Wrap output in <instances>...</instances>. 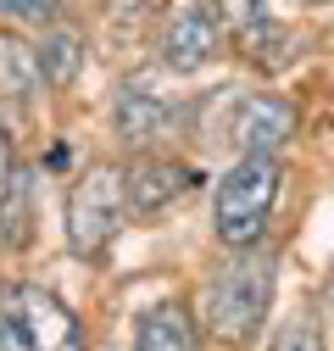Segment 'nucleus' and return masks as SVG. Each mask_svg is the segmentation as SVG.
Returning <instances> with one entry per match:
<instances>
[{
  "instance_id": "17",
  "label": "nucleus",
  "mask_w": 334,
  "mask_h": 351,
  "mask_svg": "<svg viewBox=\"0 0 334 351\" xmlns=\"http://www.w3.org/2000/svg\"><path fill=\"white\" fill-rule=\"evenodd\" d=\"M17 179H23V167H17V151H12V134L0 128V206H6V195L17 190Z\"/></svg>"
},
{
  "instance_id": "15",
  "label": "nucleus",
  "mask_w": 334,
  "mask_h": 351,
  "mask_svg": "<svg viewBox=\"0 0 334 351\" xmlns=\"http://www.w3.org/2000/svg\"><path fill=\"white\" fill-rule=\"evenodd\" d=\"M212 17L229 23V28H245V23L268 17V0H212Z\"/></svg>"
},
{
  "instance_id": "14",
  "label": "nucleus",
  "mask_w": 334,
  "mask_h": 351,
  "mask_svg": "<svg viewBox=\"0 0 334 351\" xmlns=\"http://www.w3.org/2000/svg\"><path fill=\"white\" fill-rule=\"evenodd\" d=\"M268 351H329V340H323V324L296 318V324H284V329L273 335V346H268Z\"/></svg>"
},
{
  "instance_id": "10",
  "label": "nucleus",
  "mask_w": 334,
  "mask_h": 351,
  "mask_svg": "<svg viewBox=\"0 0 334 351\" xmlns=\"http://www.w3.org/2000/svg\"><path fill=\"white\" fill-rule=\"evenodd\" d=\"M234 51H240V56H245L250 67H262V73H284L290 62L301 56V34L290 28V23L257 17V23L234 28Z\"/></svg>"
},
{
  "instance_id": "16",
  "label": "nucleus",
  "mask_w": 334,
  "mask_h": 351,
  "mask_svg": "<svg viewBox=\"0 0 334 351\" xmlns=\"http://www.w3.org/2000/svg\"><path fill=\"white\" fill-rule=\"evenodd\" d=\"M62 0H0V12L17 17V23H51Z\"/></svg>"
},
{
  "instance_id": "18",
  "label": "nucleus",
  "mask_w": 334,
  "mask_h": 351,
  "mask_svg": "<svg viewBox=\"0 0 334 351\" xmlns=\"http://www.w3.org/2000/svg\"><path fill=\"white\" fill-rule=\"evenodd\" d=\"M307 6H329V0H307Z\"/></svg>"
},
{
  "instance_id": "6",
  "label": "nucleus",
  "mask_w": 334,
  "mask_h": 351,
  "mask_svg": "<svg viewBox=\"0 0 334 351\" xmlns=\"http://www.w3.org/2000/svg\"><path fill=\"white\" fill-rule=\"evenodd\" d=\"M201 184V173L179 156H134V167H123V201L129 217H156L173 201H184Z\"/></svg>"
},
{
  "instance_id": "8",
  "label": "nucleus",
  "mask_w": 334,
  "mask_h": 351,
  "mask_svg": "<svg viewBox=\"0 0 334 351\" xmlns=\"http://www.w3.org/2000/svg\"><path fill=\"white\" fill-rule=\"evenodd\" d=\"M167 123H173V106L156 95V84L129 78L117 90V101H112V134L129 145V151H151L167 134Z\"/></svg>"
},
{
  "instance_id": "5",
  "label": "nucleus",
  "mask_w": 334,
  "mask_h": 351,
  "mask_svg": "<svg viewBox=\"0 0 334 351\" xmlns=\"http://www.w3.org/2000/svg\"><path fill=\"white\" fill-rule=\"evenodd\" d=\"M229 145L240 151V156H250V151H262V156H279L290 140L301 134V112H296V101H284V95H273V90H257V95H240V101H229Z\"/></svg>"
},
{
  "instance_id": "13",
  "label": "nucleus",
  "mask_w": 334,
  "mask_h": 351,
  "mask_svg": "<svg viewBox=\"0 0 334 351\" xmlns=\"http://www.w3.org/2000/svg\"><path fill=\"white\" fill-rule=\"evenodd\" d=\"M151 12H156V0H106L101 28H106L112 45H134L145 34V23H151Z\"/></svg>"
},
{
  "instance_id": "11",
  "label": "nucleus",
  "mask_w": 334,
  "mask_h": 351,
  "mask_svg": "<svg viewBox=\"0 0 334 351\" xmlns=\"http://www.w3.org/2000/svg\"><path fill=\"white\" fill-rule=\"evenodd\" d=\"M39 90H45V84H39V67H34V45L23 34L0 28V112L34 106Z\"/></svg>"
},
{
  "instance_id": "4",
  "label": "nucleus",
  "mask_w": 334,
  "mask_h": 351,
  "mask_svg": "<svg viewBox=\"0 0 334 351\" xmlns=\"http://www.w3.org/2000/svg\"><path fill=\"white\" fill-rule=\"evenodd\" d=\"M129 223V201H123V167L90 162L67 190V251L95 262Z\"/></svg>"
},
{
  "instance_id": "12",
  "label": "nucleus",
  "mask_w": 334,
  "mask_h": 351,
  "mask_svg": "<svg viewBox=\"0 0 334 351\" xmlns=\"http://www.w3.org/2000/svg\"><path fill=\"white\" fill-rule=\"evenodd\" d=\"M34 67L45 90H73V78L84 73V34L73 23H51L45 39L34 45Z\"/></svg>"
},
{
  "instance_id": "2",
  "label": "nucleus",
  "mask_w": 334,
  "mask_h": 351,
  "mask_svg": "<svg viewBox=\"0 0 334 351\" xmlns=\"http://www.w3.org/2000/svg\"><path fill=\"white\" fill-rule=\"evenodd\" d=\"M279 190H284V162L279 156L250 151V156L229 162L223 179H218V195H212V229H218V240L229 251L257 245L268 234V223H273Z\"/></svg>"
},
{
  "instance_id": "9",
  "label": "nucleus",
  "mask_w": 334,
  "mask_h": 351,
  "mask_svg": "<svg viewBox=\"0 0 334 351\" xmlns=\"http://www.w3.org/2000/svg\"><path fill=\"white\" fill-rule=\"evenodd\" d=\"M134 351H201V329L184 301H156L140 313Z\"/></svg>"
},
{
  "instance_id": "3",
  "label": "nucleus",
  "mask_w": 334,
  "mask_h": 351,
  "mask_svg": "<svg viewBox=\"0 0 334 351\" xmlns=\"http://www.w3.org/2000/svg\"><path fill=\"white\" fill-rule=\"evenodd\" d=\"M0 351H84L73 306L45 285H0Z\"/></svg>"
},
{
  "instance_id": "7",
  "label": "nucleus",
  "mask_w": 334,
  "mask_h": 351,
  "mask_svg": "<svg viewBox=\"0 0 334 351\" xmlns=\"http://www.w3.org/2000/svg\"><path fill=\"white\" fill-rule=\"evenodd\" d=\"M218 51H223V23L212 17V6H184L162 28V67L167 73H201Z\"/></svg>"
},
{
  "instance_id": "1",
  "label": "nucleus",
  "mask_w": 334,
  "mask_h": 351,
  "mask_svg": "<svg viewBox=\"0 0 334 351\" xmlns=\"http://www.w3.org/2000/svg\"><path fill=\"white\" fill-rule=\"evenodd\" d=\"M273 285H279V251L273 245L257 240V245L229 251V262L212 268L206 285H201V318H195V329H206L212 340L245 351L250 340L262 335V324H268Z\"/></svg>"
}]
</instances>
